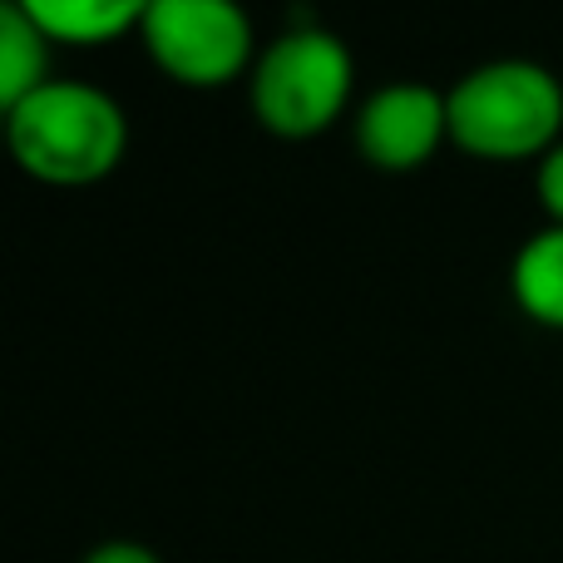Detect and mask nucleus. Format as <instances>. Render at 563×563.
Here are the masks:
<instances>
[{
	"label": "nucleus",
	"instance_id": "3",
	"mask_svg": "<svg viewBox=\"0 0 563 563\" xmlns=\"http://www.w3.org/2000/svg\"><path fill=\"white\" fill-rule=\"evenodd\" d=\"M356 95V59L346 40L321 25L282 30L257 49V65L247 75V104L253 119L273 139H317L336 119H346Z\"/></svg>",
	"mask_w": 563,
	"mask_h": 563
},
{
	"label": "nucleus",
	"instance_id": "5",
	"mask_svg": "<svg viewBox=\"0 0 563 563\" xmlns=\"http://www.w3.org/2000/svg\"><path fill=\"white\" fill-rule=\"evenodd\" d=\"M351 139L376 174H416L450 144L445 89L420 85V79H390L371 89L356 104Z\"/></svg>",
	"mask_w": 563,
	"mask_h": 563
},
{
	"label": "nucleus",
	"instance_id": "1",
	"mask_svg": "<svg viewBox=\"0 0 563 563\" xmlns=\"http://www.w3.org/2000/svg\"><path fill=\"white\" fill-rule=\"evenodd\" d=\"M5 144L20 174L49 188L104 184L129 154V114L109 89L85 79H49L5 109Z\"/></svg>",
	"mask_w": 563,
	"mask_h": 563
},
{
	"label": "nucleus",
	"instance_id": "9",
	"mask_svg": "<svg viewBox=\"0 0 563 563\" xmlns=\"http://www.w3.org/2000/svg\"><path fill=\"white\" fill-rule=\"evenodd\" d=\"M534 198H539V213L554 228H563V144H554L534 164Z\"/></svg>",
	"mask_w": 563,
	"mask_h": 563
},
{
	"label": "nucleus",
	"instance_id": "10",
	"mask_svg": "<svg viewBox=\"0 0 563 563\" xmlns=\"http://www.w3.org/2000/svg\"><path fill=\"white\" fill-rule=\"evenodd\" d=\"M79 563H164L148 544H139V539H104V544H95Z\"/></svg>",
	"mask_w": 563,
	"mask_h": 563
},
{
	"label": "nucleus",
	"instance_id": "8",
	"mask_svg": "<svg viewBox=\"0 0 563 563\" xmlns=\"http://www.w3.org/2000/svg\"><path fill=\"white\" fill-rule=\"evenodd\" d=\"M49 59H55V45L30 20V10L20 0L0 10V109H15L20 99L45 89L55 79L49 75Z\"/></svg>",
	"mask_w": 563,
	"mask_h": 563
},
{
	"label": "nucleus",
	"instance_id": "2",
	"mask_svg": "<svg viewBox=\"0 0 563 563\" xmlns=\"http://www.w3.org/2000/svg\"><path fill=\"white\" fill-rule=\"evenodd\" d=\"M450 144L485 164H525L563 144V79L539 59H485L445 89Z\"/></svg>",
	"mask_w": 563,
	"mask_h": 563
},
{
	"label": "nucleus",
	"instance_id": "7",
	"mask_svg": "<svg viewBox=\"0 0 563 563\" xmlns=\"http://www.w3.org/2000/svg\"><path fill=\"white\" fill-rule=\"evenodd\" d=\"M509 291L534 327L563 331V228L544 223L509 263Z\"/></svg>",
	"mask_w": 563,
	"mask_h": 563
},
{
	"label": "nucleus",
	"instance_id": "6",
	"mask_svg": "<svg viewBox=\"0 0 563 563\" xmlns=\"http://www.w3.org/2000/svg\"><path fill=\"white\" fill-rule=\"evenodd\" d=\"M55 49H104L114 40L134 35L144 5L134 0H20Z\"/></svg>",
	"mask_w": 563,
	"mask_h": 563
},
{
	"label": "nucleus",
	"instance_id": "4",
	"mask_svg": "<svg viewBox=\"0 0 563 563\" xmlns=\"http://www.w3.org/2000/svg\"><path fill=\"white\" fill-rule=\"evenodd\" d=\"M139 45L184 89H228L257 65L253 20L228 0H148Z\"/></svg>",
	"mask_w": 563,
	"mask_h": 563
}]
</instances>
